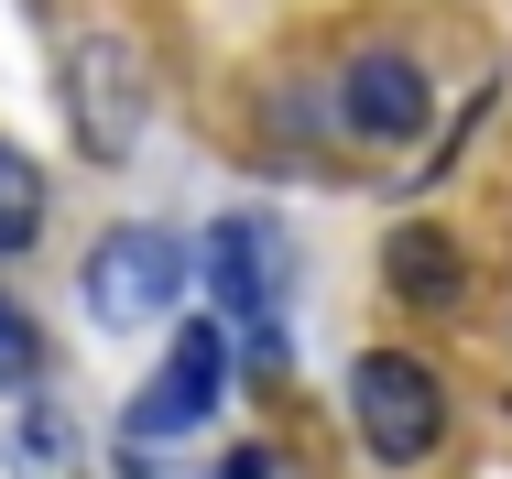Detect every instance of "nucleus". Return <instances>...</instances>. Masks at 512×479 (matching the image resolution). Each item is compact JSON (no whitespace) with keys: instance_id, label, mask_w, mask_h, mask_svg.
<instances>
[{"instance_id":"1","label":"nucleus","mask_w":512,"mask_h":479,"mask_svg":"<svg viewBox=\"0 0 512 479\" xmlns=\"http://www.w3.org/2000/svg\"><path fill=\"white\" fill-rule=\"evenodd\" d=\"M284 284H295V251L273 218H218L207 229V294H218V327H240L251 371H284Z\"/></svg>"},{"instance_id":"8","label":"nucleus","mask_w":512,"mask_h":479,"mask_svg":"<svg viewBox=\"0 0 512 479\" xmlns=\"http://www.w3.org/2000/svg\"><path fill=\"white\" fill-rule=\"evenodd\" d=\"M44 240V175L0 142V251H33Z\"/></svg>"},{"instance_id":"7","label":"nucleus","mask_w":512,"mask_h":479,"mask_svg":"<svg viewBox=\"0 0 512 479\" xmlns=\"http://www.w3.org/2000/svg\"><path fill=\"white\" fill-rule=\"evenodd\" d=\"M382 273H393V294H414V305H458L469 294V262H458V240L447 229H393V251H382Z\"/></svg>"},{"instance_id":"2","label":"nucleus","mask_w":512,"mask_h":479,"mask_svg":"<svg viewBox=\"0 0 512 479\" xmlns=\"http://www.w3.org/2000/svg\"><path fill=\"white\" fill-rule=\"evenodd\" d=\"M349 414H360V447L393 458V469L436 458V436H447V392L425 382V360H404V349H360L349 360Z\"/></svg>"},{"instance_id":"5","label":"nucleus","mask_w":512,"mask_h":479,"mask_svg":"<svg viewBox=\"0 0 512 479\" xmlns=\"http://www.w3.org/2000/svg\"><path fill=\"white\" fill-rule=\"evenodd\" d=\"M66 120H77V153L88 164H131V142H142V66L88 33L66 55Z\"/></svg>"},{"instance_id":"9","label":"nucleus","mask_w":512,"mask_h":479,"mask_svg":"<svg viewBox=\"0 0 512 479\" xmlns=\"http://www.w3.org/2000/svg\"><path fill=\"white\" fill-rule=\"evenodd\" d=\"M11 458H22L33 479H44V469H66V458H77V425H66V403H33V414H22V436H11Z\"/></svg>"},{"instance_id":"10","label":"nucleus","mask_w":512,"mask_h":479,"mask_svg":"<svg viewBox=\"0 0 512 479\" xmlns=\"http://www.w3.org/2000/svg\"><path fill=\"white\" fill-rule=\"evenodd\" d=\"M33 371H44V327H33V316L0 294V392H22Z\"/></svg>"},{"instance_id":"6","label":"nucleus","mask_w":512,"mask_h":479,"mask_svg":"<svg viewBox=\"0 0 512 479\" xmlns=\"http://www.w3.org/2000/svg\"><path fill=\"white\" fill-rule=\"evenodd\" d=\"M338 120L360 131V142H414L425 131V77H414V55H360L349 66V88H338Z\"/></svg>"},{"instance_id":"3","label":"nucleus","mask_w":512,"mask_h":479,"mask_svg":"<svg viewBox=\"0 0 512 479\" xmlns=\"http://www.w3.org/2000/svg\"><path fill=\"white\" fill-rule=\"evenodd\" d=\"M186 284H197V273H186V240L153 229V218H142V229H109L99 251H88V316H99V327H142V316H164Z\"/></svg>"},{"instance_id":"4","label":"nucleus","mask_w":512,"mask_h":479,"mask_svg":"<svg viewBox=\"0 0 512 479\" xmlns=\"http://www.w3.org/2000/svg\"><path fill=\"white\" fill-rule=\"evenodd\" d=\"M218 392H229V327L207 316V327H186V338L153 360V382L131 392V436H142V447L186 436V425H207V414H218Z\"/></svg>"}]
</instances>
